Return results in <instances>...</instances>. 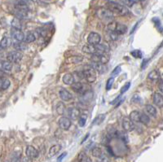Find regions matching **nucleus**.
Returning a JSON list of instances; mask_svg holds the SVG:
<instances>
[{"label": "nucleus", "mask_w": 163, "mask_h": 162, "mask_svg": "<svg viewBox=\"0 0 163 162\" xmlns=\"http://www.w3.org/2000/svg\"><path fill=\"white\" fill-rule=\"evenodd\" d=\"M106 8L110 10L113 14H117L118 16H122L125 17L127 16L130 13L129 9L127 8V7L122 5L121 3H109L108 2L106 4Z\"/></svg>", "instance_id": "nucleus-1"}, {"label": "nucleus", "mask_w": 163, "mask_h": 162, "mask_svg": "<svg viewBox=\"0 0 163 162\" xmlns=\"http://www.w3.org/2000/svg\"><path fill=\"white\" fill-rule=\"evenodd\" d=\"M83 73L84 75V78L88 83H94L96 80V71L91 65L85 66Z\"/></svg>", "instance_id": "nucleus-2"}, {"label": "nucleus", "mask_w": 163, "mask_h": 162, "mask_svg": "<svg viewBox=\"0 0 163 162\" xmlns=\"http://www.w3.org/2000/svg\"><path fill=\"white\" fill-rule=\"evenodd\" d=\"M96 16L104 21L111 22L113 21L114 14L108 8H100L96 11Z\"/></svg>", "instance_id": "nucleus-3"}, {"label": "nucleus", "mask_w": 163, "mask_h": 162, "mask_svg": "<svg viewBox=\"0 0 163 162\" xmlns=\"http://www.w3.org/2000/svg\"><path fill=\"white\" fill-rule=\"evenodd\" d=\"M23 54L20 52L19 51H10L8 54L7 59L8 61L11 62V63H19L20 61L22 60Z\"/></svg>", "instance_id": "nucleus-4"}, {"label": "nucleus", "mask_w": 163, "mask_h": 162, "mask_svg": "<svg viewBox=\"0 0 163 162\" xmlns=\"http://www.w3.org/2000/svg\"><path fill=\"white\" fill-rule=\"evenodd\" d=\"M100 40H101V37H100V34L97 33H95V32L90 33L88 37H87V42H88V44L94 45V46L100 43Z\"/></svg>", "instance_id": "nucleus-5"}, {"label": "nucleus", "mask_w": 163, "mask_h": 162, "mask_svg": "<svg viewBox=\"0 0 163 162\" xmlns=\"http://www.w3.org/2000/svg\"><path fill=\"white\" fill-rule=\"evenodd\" d=\"M122 128L124 129L125 131L127 132H130L132 131L133 129H135V125H134V122L131 121L129 117H124L122 119Z\"/></svg>", "instance_id": "nucleus-6"}, {"label": "nucleus", "mask_w": 163, "mask_h": 162, "mask_svg": "<svg viewBox=\"0 0 163 162\" xmlns=\"http://www.w3.org/2000/svg\"><path fill=\"white\" fill-rule=\"evenodd\" d=\"M59 126L61 127V129L64 130H68L71 126V120L69 117H61V118L59 119Z\"/></svg>", "instance_id": "nucleus-7"}, {"label": "nucleus", "mask_w": 163, "mask_h": 162, "mask_svg": "<svg viewBox=\"0 0 163 162\" xmlns=\"http://www.w3.org/2000/svg\"><path fill=\"white\" fill-rule=\"evenodd\" d=\"M25 154H26V156L28 157H30L31 159L37 158V157H39V151H38V150L34 147L30 145L27 146L26 150H25Z\"/></svg>", "instance_id": "nucleus-8"}, {"label": "nucleus", "mask_w": 163, "mask_h": 162, "mask_svg": "<svg viewBox=\"0 0 163 162\" xmlns=\"http://www.w3.org/2000/svg\"><path fill=\"white\" fill-rule=\"evenodd\" d=\"M11 34L15 40L17 42H23L25 39V34L20 30H17V29H12L11 32Z\"/></svg>", "instance_id": "nucleus-9"}, {"label": "nucleus", "mask_w": 163, "mask_h": 162, "mask_svg": "<svg viewBox=\"0 0 163 162\" xmlns=\"http://www.w3.org/2000/svg\"><path fill=\"white\" fill-rule=\"evenodd\" d=\"M152 100L157 107H160V108L163 107V95H161V94L154 93L153 97H152Z\"/></svg>", "instance_id": "nucleus-10"}, {"label": "nucleus", "mask_w": 163, "mask_h": 162, "mask_svg": "<svg viewBox=\"0 0 163 162\" xmlns=\"http://www.w3.org/2000/svg\"><path fill=\"white\" fill-rule=\"evenodd\" d=\"M59 95H60V97L63 101H69L73 97L71 93L69 91H67L66 89H64V88L60 90Z\"/></svg>", "instance_id": "nucleus-11"}, {"label": "nucleus", "mask_w": 163, "mask_h": 162, "mask_svg": "<svg viewBox=\"0 0 163 162\" xmlns=\"http://www.w3.org/2000/svg\"><path fill=\"white\" fill-rule=\"evenodd\" d=\"M91 65L96 69V71L100 73H105V72L107 71V67H106L105 64H104L93 63V62H92Z\"/></svg>", "instance_id": "nucleus-12"}, {"label": "nucleus", "mask_w": 163, "mask_h": 162, "mask_svg": "<svg viewBox=\"0 0 163 162\" xmlns=\"http://www.w3.org/2000/svg\"><path fill=\"white\" fill-rule=\"evenodd\" d=\"M127 31V27L126 25L117 22L116 27H115V30H114V33H116L118 35H121V34H124Z\"/></svg>", "instance_id": "nucleus-13"}, {"label": "nucleus", "mask_w": 163, "mask_h": 162, "mask_svg": "<svg viewBox=\"0 0 163 162\" xmlns=\"http://www.w3.org/2000/svg\"><path fill=\"white\" fill-rule=\"evenodd\" d=\"M69 116L72 120H77L80 117V111L76 107H71L69 109Z\"/></svg>", "instance_id": "nucleus-14"}, {"label": "nucleus", "mask_w": 163, "mask_h": 162, "mask_svg": "<svg viewBox=\"0 0 163 162\" xmlns=\"http://www.w3.org/2000/svg\"><path fill=\"white\" fill-rule=\"evenodd\" d=\"M160 77V72L158 71V69L152 70V71L150 72L148 74V79H149L150 81H152V82H156V81L159 80Z\"/></svg>", "instance_id": "nucleus-15"}, {"label": "nucleus", "mask_w": 163, "mask_h": 162, "mask_svg": "<svg viewBox=\"0 0 163 162\" xmlns=\"http://www.w3.org/2000/svg\"><path fill=\"white\" fill-rule=\"evenodd\" d=\"M83 51L86 54H94V53H96V46L94 45H91V44H86L85 46H83Z\"/></svg>", "instance_id": "nucleus-16"}, {"label": "nucleus", "mask_w": 163, "mask_h": 162, "mask_svg": "<svg viewBox=\"0 0 163 162\" xmlns=\"http://www.w3.org/2000/svg\"><path fill=\"white\" fill-rule=\"evenodd\" d=\"M62 80H63V83L65 85L68 86H71L73 83H74V77L72 73H65L63 76Z\"/></svg>", "instance_id": "nucleus-17"}, {"label": "nucleus", "mask_w": 163, "mask_h": 162, "mask_svg": "<svg viewBox=\"0 0 163 162\" xmlns=\"http://www.w3.org/2000/svg\"><path fill=\"white\" fill-rule=\"evenodd\" d=\"M145 111H146V113L149 116H151L152 117H156V116H157V109L152 105L147 104L145 106Z\"/></svg>", "instance_id": "nucleus-18"}, {"label": "nucleus", "mask_w": 163, "mask_h": 162, "mask_svg": "<svg viewBox=\"0 0 163 162\" xmlns=\"http://www.w3.org/2000/svg\"><path fill=\"white\" fill-rule=\"evenodd\" d=\"M71 88H72V90L74 91L77 92V93H79V92H83L84 86H83V83L77 82V83H73L71 85Z\"/></svg>", "instance_id": "nucleus-19"}, {"label": "nucleus", "mask_w": 163, "mask_h": 162, "mask_svg": "<svg viewBox=\"0 0 163 162\" xmlns=\"http://www.w3.org/2000/svg\"><path fill=\"white\" fill-rule=\"evenodd\" d=\"M139 117H140V113L139 111H132L129 116V118L133 122H139Z\"/></svg>", "instance_id": "nucleus-20"}, {"label": "nucleus", "mask_w": 163, "mask_h": 162, "mask_svg": "<svg viewBox=\"0 0 163 162\" xmlns=\"http://www.w3.org/2000/svg\"><path fill=\"white\" fill-rule=\"evenodd\" d=\"M61 149V145H54L52 146V148L49 150V152H48V157H52L54 156H55L56 154L58 153L60 150Z\"/></svg>", "instance_id": "nucleus-21"}, {"label": "nucleus", "mask_w": 163, "mask_h": 162, "mask_svg": "<svg viewBox=\"0 0 163 162\" xmlns=\"http://www.w3.org/2000/svg\"><path fill=\"white\" fill-rule=\"evenodd\" d=\"M11 27L13 29H17V30H21L22 29V24L20 21V19L15 17L12 20H11Z\"/></svg>", "instance_id": "nucleus-22"}, {"label": "nucleus", "mask_w": 163, "mask_h": 162, "mask_svg": "<svg viewBox=\"0 0 163 162\" xmlns=\"http://www.w3.org/2000/svg\"><path fill=\"white\" fill-rule=\"evenodd\" d=\"M96 53H99V54H105V53L108 52V48L105 45H103V44H97L96 45Z\"/></svg>", "instance_id": "nucleus-23"}, {"label": "nucleus", "mask_w": 163, "mask_h": 162, "mask_svg": "<svg viewBox=\"0 0 163 162\" xmlns=\"http://www.w3.org/2000/svg\"><path fill=\"white\" fill-rule=\"evenodd\" d=\"M11 83L8 79H6V78H0V89L1 90H7L8 88L10 86Z\"/></svg>", "instance_id": "nucleus-24"}, {"label": "nucleus", "mask_w": 163, "mask_h": 162, "mask_svg": "<svg viewBox=\"0 0 163 162\" xmlns=\"http://www.w3.org/2000/svg\"><path fill=\"white\" fill-rule=\"evenodd\" d=\"M14 48L17 51H24V50H26L28 48L27 45L25 42H15L13 44Z\"/></svg>", "instance_id": "nucleus-25"}, {"label": "nucleus", "mask_w": 163, "mask_h": 162, "mask_svg": "<svg viewBox=\"0 0 163 162\" xmlns=\"http://www.w3.org/2000/svg\"><path fill=\"white\" fill-rule=\"evenodd\" d=\"M91 153H92V156L96 158H99V159H101L105 155L102 152V150L99 148H94L91 151Z\"/></svg>", "instance_id": "nucleus-26"}, {"label": "nucleus", "mask_w": 163, "mask_h": 162, "mask_svg": "<svg viewBox=\"0 0 163 162\" xmlns=\"http://www.w3.org/2000/svg\"><path fill=\"white\" fill-rule=\"evenodd\" d=\"M139 122L144 124L145 126H148L150 122V118L149 116L145 113H140V117H139Z\"/></svg>", "instance_id": "nucleus-27"}, {"label": "nucleus", "mask_w": 163, "mask_h": 162, "mask_svg": "<svg viewBox=\"0 0 163 162\" xmlns=\"http://www.w3.org/2000/svg\"><path fill=\"white\" fill-rule=\"evenodd\" d=\"M77 160L78 162H91V160L89 159V157L86 156L85 152H80L77 156Z\"/></svg>", "instance_id": "nucleus-28"}, {"label": "nucleus", "mask_w": 163, "mask_h": 162, "mask_svg": "<svg viewBox=\"0 0 163 162\" xmlns=\"http://www.w3.org/2000/svg\"><path fill=\"white\" fill-rule=\"evenodd\" d=\"M65 111V105L63 102H59L56 105V112L59 115H63Z\"/></svg>", "instance_id": "nucleus-29"}, {"label": "nucleus", "mask_w": 163, "mask_h": 162, "mask_svg": "<svg viewBox=\"0 0 163 162\" xmlns=\"http://www.w3.org/2000/svg\"><path fill=\"white\" fill-rule=\"evenodd\" d=\"M2 69L4 70V71H11L12 69V63L10 62V61H3L2 63Z\"/></svg>", "instance_id": "nucleus-30"}, {"label": "nucleus", "mask_w": 163, "mask_h": 162, "mask_svg": "<svg viewBox=\"0 0 163 162\" xmlns=\"http://www.w3.org/2000/svg\"><path fill=\"white\" fill-rule=\"evenodd\" d=\"M35 40H36V35L33 33H29L25 36V42H27V43L33 42Z\"/></svg>", "instance_id": "nucleus-31"}, {"label": "nucleus", "mask_w": 163, "mask_h": 162, "mask_svg": "<svg viewBox=\"0 0 163 162\" xmlns=\"http://www.w3.org/2000/svg\"><path fill=\"white\" fill-rule=\"evenodd\" d=\"M9 45V39H8V37H3L1 42H0V47L5 49L7 47H8Z\"/></svg>", "instance_id": "nucleus-32"}, {"label": "nucleus", "mask_w": 163, "mask_h": 162, "mask_svg": "<svg viewBox=\"0 0 163 162\" xmlns=\"http://www.w3.org/2000/svg\"><path fill=\"white\" fill-rule=\"evenodd\" d=\"M68 61H69L71 64H77L83 61V57L80 56V55H79V56H73V57L69 58Z\"/></svg>", "instance_id": "nucleus-33"}, {"label": "nucleus", "mask_w": 163, "mask_h": 162, "mask_svg": "<svg viewBox=\"0 0 163 162\" xmlns=\"http://www.w3.org/2000/svg\"><path fill=\"white\" fill-rule=\"evenodd\" d=\"M105 114H100L99 116H97L96 119L94 120V122L93 124H96V125H100L103 122V121L105 120Z\"/></svg>", "instance_id": "nucleus-34"}, {"label": "nucleus", "mask_w": 163, "mask_h": 162, "mask_svg": "<svg viewBox=\"0 0 163 162\" xmlns=\"http://www.w3.org/2000/svg\"><path fill=\"white\" fill-rule=\"evenodd\" d=\"M86 115L80 116L79 118H78V125H79L81 127H83L85 126V124H86Z\"/></svg>", "instance_id": "nucleus-35"}, {"label": "nucleus", "mask_w": 163, "mask_h": 162, "mask_svg": "<svg viewBox=\"0 0 163 162\" xmlns=\"http://www.w3.org/2000/svg\"><path fill=\"white\" fill-rule=\"evenodd\" d=\"M113 82H114V78H113V77H110V78H108V80L107 81V83H106V90H107V91H109L111 88H112Z\"/></svg>", "instance_id": "nucleus-36"}, {"label": "nucleus", "mask_w": 163, "mask_h": 162, "mask_svg": "<svg viewBox=\"0 0 163 162\" xmlns=\"http://www.w3.org/2000/svg\"><path fill=\"white\" fill-rule=\"evenodd\" d=\"M131 102L135 103V104H141L142 103V99L137 95H135L131 99Z\"/></svg>", "instance_id": "nucleus-37"}, {"label": "nucleus", "mask_w": 163, "mask_h": 162, "mask_svg": "<svg viewBox=\"0 0 163 162\" xmlns=\"http://www.w3.org/2000/svg\"><path fill=\"white\" fill-rule=\"evenodd\" d=\"M120 73H121V67L120 66H117L116 68L113 69V72L111 73V76L114 77V76H117L118 74H119Z\"/></svg>", "instance_id": "nucleus-38"}, {"label": "nucleus", "mask_w": 163, "mask_h": 162, "mask_svg": "<svg viewBox=\"0 0 163 162\" xmlns=\"http://www.w3.org/2000/svg\"><path fill=\"white\" fill-rule=\"evenodd\" d=\"M131 55L135 58H141L143 54H142V52H141L139 50H136V51H131Z\"/></svg>", "instance_id": "nucleus-39"}, {"label": "nucleus", "mask_w": 163, "mask_h": 162, "mask_svg": "<svg viewBox=\"0 0 163 162\" xmlns=\"http://www.w3.org/2000/svg\"><path fill=\"white\" fill-rule=\"evenodd\" d=\"M121 4L126 6V7H131L134 4L131 0H120Z\"/></svg>", "instance_id": "nucleus-40"}, {"label": "nucleus", "mask_w": 163, "mask_h": 162, "mask_svg": "<svg viewBox=\"0 0 163 162\" xmlns=\"http://www.w3.org/2000/svg\"><path fill=\"white\" fill-rule=\"evenodd\" d=\"M130 87V82H128V83H126V84L122 87V89H121V93L123 94L125 93V92H127V91L129 90V88Z\"/></svg>", "instance_id": "nucleus-41"}, {"label": "nucleus", "mask_w": 163, "mask_h": 162, "mask_svg": "<svg viewBox=\"0 0 163 162\" xmlns=\"http://www.w3.org/2000/svg\"><path fill=\"white\" fill-rule=\"evenodd\" d=\"M108 36H109V39L111 40H113V41H115L118 39V34L116 33H114V32H109L108 31Z\"/></svg>", "instance_id": "nucleus-42"}, {"label": "nucleus", "mask_w": 163, "mask_h": 162, "mask_svg": "<svg viewBox=\"0 0 163 162\" xmlns=\"http://www.w3.org/2000/svg\"><path fill=\"white\" fill-rule=\"evenodd\" d=\"M66 155H67V152H64V153L61 154V156H60V157H59L58 158H57V162H61V161H62V160H63L64 158V157H66Z\"/></svg>", "instance_id": "nucleus-43"}, {"label": "nucleus", "mask_w": 163, "mask_h": 162, "mask_svg": "<svg viewBox=\"0 0 163 162\" xmlns=\"http://www.w3.org/2000/svg\"><path fill=\"white\" fill-rule=\"evenodd\" d=\"M148 62H149V60H148V59H144V61H143V63L141 64V69H145L147 64H148Z\"/></svg>", "instance_id": "nucleus-44"}, {"label": "nucleus", "mask_w": 163, "mask_h": 162, "mask_svg": "<svg viewBox=\"0 0 163 162\" xmlns=\"http://www.w3.org/2000/svg\"><path fill=\"white\" fill-rule=\"evenodd\" d=\"M158 89H159V91L163 94V80L160 81L159 83H158Z\"/></svg>", "instance_id": "nucleus-45"}, {"label": "nucleus", "mask_w": 163, "mask_h": 162, "mask_svg": "<svg viewBox=\"0 0 163 162\" xmlns=\"http://www.w3.org/2000/svg\"><path fill=\"white\" fill-rule=\"evenodd\" d=\"M22 162H32V159L26 156V157H24V158H23Z\"/></svg>", "instance_id": "nucleus-46"}, {"label": "nucleus", "mask_w": 163, "mask_h": 162, "mask_svg": "<svg viewBox=\"0 0 163 162\" xmlns=\"http://www.w3.org/2000/svg\"><path fill=\"white\" fill-rule=\"evenodd\" d=\"M109 3H121L120 0H107Z\"/></svg>", "instance_id": "nucleus-47"}, {"label": "nucleus", "mask_w": 163, "mask_h": 162, "mask_svg": "<svg viewBox=\"0 0 163 162\" xmlns=\"http://www.w3.org/2000/svg\"><path fill=\"white\" fill-rule=\"evenodd\" d=\"M119 98H120V96H118L117 99H115L114 100H113V101L111 102V104H116V103H118V100L119 99Z\"/></svg>", "instance_id": "nucleus-48"}, {"label": "nucleus", "mask_w": 163, "mask_h": 162, "mask_svg": "<svg viewBox=\"0 0 163 162\" xmlns=\"http://www.w3.org/2000/svg\"><path fill=\"white\" fill-rule=\"evenodd\" d=\"M133 2V3H139V2H143L144 0H131Z\"/></svg>", "instance_id": "nucleus-49"}, {"label": "nucleus", "mask_w": 163, "mask_h": 162, "mask_svg": "<svg viewBox=\"0 0 163 162\" xmlns=\"http://www.w3.org/2000/svg\"><path fill=\"white\" fill-rule=\"evenodd\" d=\"M88 136H89V134H86V137H85V138H84V139H83V142H82V143H83V142H85V141L86 140V139L88 138Z\"/></svg>", "instance_id": "nucleus-50"}, {"label": "nucleus", "mask_w": 163, "mask_h": 162, "mask_svg": "<svg viewBox=\"0 0 163 162\" xmlns=\"http://www.w3.org/2000/svg\"><path fill=\"white\" fill-rule=\"evenodd\" d=\"M2 77H2V76H0V78H2Z\"/></svg>", "instance_id": "nucleus-51"}, {"label": "nucleus", "mask_w": 163, "mask_h": 162, "mask_svg": "<svg viewBox=\"0 0 163 162\" xmlns=\"http://www.w3.org/2000/svg\"><path fill=\"white\" fill-rule=\"evenodd\" d=\"M5 162H10V161H8H8H5Z\"/></svg>", "instance_id": "nucleus-52"}, {"label": "nucleus", "mask_w": 163, "mask_h": 162, "mask_svg": "<svg viewBox=\"0 0 163 162\" xmlns=\"http://www.w3.org/2000/svg\"><path fill=\"white\" fill-rule=\"evenodd\" d=\"M162 78H163V73H162Z\"/></svg>", "instance_id": "nucleus-53"}]
</instances>
